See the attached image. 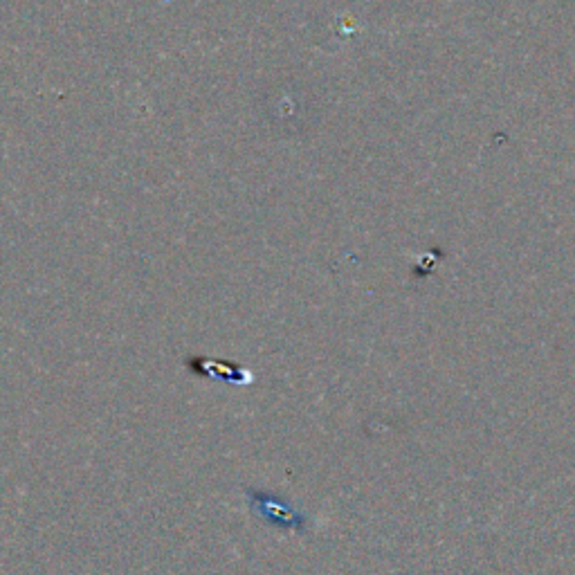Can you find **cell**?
<instances>
[{"label": "cell", "mask_w": 575, "mask_h": 575, "mask_svg": "<svg viewBox=\"0 0 575 575\" xmlns=\"http://www.w3.org/2000/svg\"><path fill=\"white\" fill-rule=\"evenodd\" d=\"M250 495V506L257 515H261L264 519H268L270 524H279V526H295L293 519V510L288 506H277V499L275 497H268L264 493H257V490H248Z\"/></svg>", "instance_id": "obj_1"}]
</instances>
